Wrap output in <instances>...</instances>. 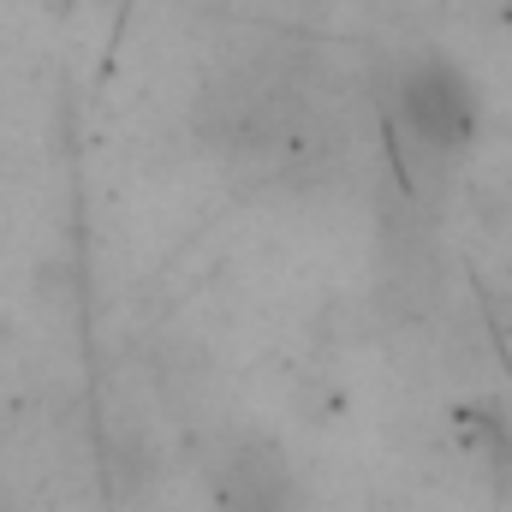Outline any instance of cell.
<instances>
[{
    "mask_svg": "<svg viewBox=\"0 0 512 512\" xmlns=\"http://www.w3.org/2000/svg\"><path fill=\"white\" fill-rule=\"evenodd\" d=\"M221 512H310L298 501L286 465H274L262 447H239V459H227L221 477Z\"/></svg>",
    "mask_w": 512,
    "mask_h": 512,
    "instance_id": "1",
    "label": "cell"
}]
</instances>
